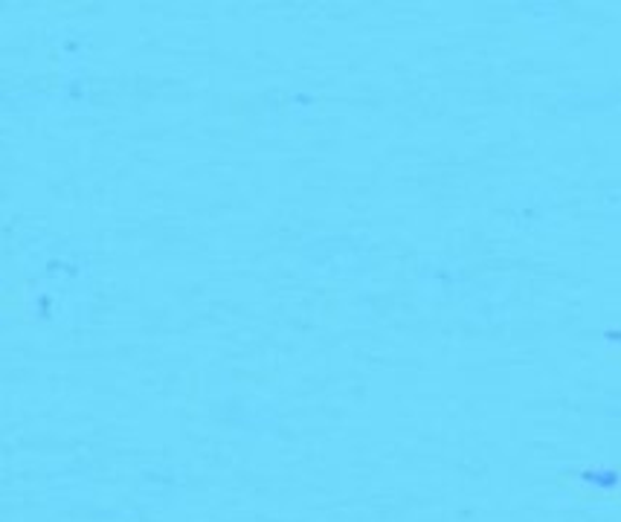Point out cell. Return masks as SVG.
I'll return each mask as SVG.
<instances>
[{
	"mask_svg": "<svg viewBox=\"0 0 621 522\" xmlns=\"http://www.w3.org/2000/svg\"><path fill=\"white\" fill-rule=\"evenodd\" d=\"M372 244L357 232H320L302 244V265L310 273L331 279H355L369 270Z\"/></svg>",
	"mask_w": 621,
	"mask_h": 522,
	"instance_id": "cell-1",
	"label": "cell"
},
{
	"mask_svg": "<svg viewBox=\"0 0 621 522\" xmlns=\"http://www.w3.org/2000/svg\"><path fill=\"white\" fill-rule=\"evenodd\" d=\"M183 485H187V476L180 468L154 464L140 473V494L151 508H178L183 499Z\"/></svg>",
	"mask_w": 621,
	"mask_h": 522,
	"instance_id": "cell-2",
	"label": "cell"
},
{
	"mask_svg": "<svg viewBox=\"0 0 621 522\" xmlns=\"http://www.w3.org/2000/svg\"><path fill=\"white\" fill-rule=\"evenodd\" d=\"M227 418L239 433L248 435H270L279 426V412L274 404H262V400H239L227 407Z\"/></svg>",
	"mask_w": 621,
	"mask_h": 522,
	"instance_id": "cell-3",
	"label": "cell"
},
{
	"mask_svg": "<svg viewBox=\"0 0 621 522\" xmlns=\"http://www.w3.org/2000/svg\"><path fill=\"white\" fill-rule=\"evenodd\" d=\"M90 491H93L90 476H85V473H62L47 487V505L55 508V511L79 508V505H88Z\"/></svg>",
	"mask_w": 621,
	"mask_h": 522,
	"instance_id": "cell-4",
	"label": "cell"
}]
</instances>
